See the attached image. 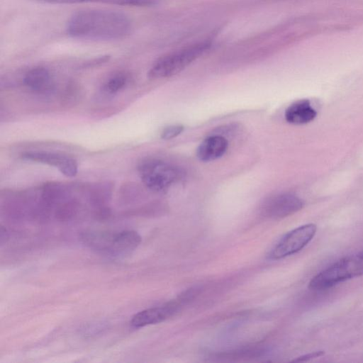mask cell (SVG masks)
Returning <instances> with one entry per match:
<instances>
[{
    "label": "cell",
    "instance_id": "cell-1",
    "mask_svg": "<svg viewBox=\"0 0 363 363\" xmlns=\"http://www.w3.org/2000/svg\"><path fill=\"white\" fill-rule=\"evenodd\" d=\"M131 29L132 22L125 13L100 9L79 11L71 16L67 26V32L72 37L95 40L121 39Z\"/></svg>",
    "mask_w": 363,
    "mask_h": 363
},
{
    "label": "cell",
    "instance_id": "cell-2",
    "mask_svg": "<svg viewBox=\"0 0 363 363\" xmlns=\"http://www.w3.org/2000/svg\"><path fill=\"white\" fill-rule=\"evenodd\" d=\"M363 275V250L337 261L310 281L308 288L321 291L340 282Z\"/></svg>",
    "mask_w": 363,
    "mask_h": 363
},
{
    "label": "cell",
    "instance_id": "cell-3",
    "mask_svg": "<svg viewBox=\"0 0 363 363\" xmlns=\"http://www.w3.org/2000/svg\"><path fill=\"white\" fill-rule=\"evenodd\" d=\"M211 46L208 41L191 45L160 57L150 69V79H160L174 75L202 55Z\"/></svg>",
    "mask_w": 363,
    "mask_h": 363
},
{
    "label": "cell",
    "instance_id": "cell-4",
    "mask_svg": "<svg viewBox=\"0 0 363 363\" xmlns=\"http://www.w3.org/2000/svg\"><path fill=\"white\" fill-rule=\"evenodd\" d=\"M138 172L143 184L155 192H164L182 177L180 170L172 164L157 159L140 163Z\"/></svg>",
    "mask_w": 363,
    "mask_h": 363
},
{
    "label": "cell",
    "instance_id": "cell-5",
    "mask_svg": "<svg viewBox=\"0 0 363 363\" xmlns=\"http://www.w3.org/2000/svg\"><path fill=\"white\" fill-rule=\"evenodd\" d=\"M87 240H91L90 245L104 250L112 256H124L130 254L140 244V236L133 230H123L113 235H92Z\"/></svg>",
    "mask_w": 363,
    "mask_h": 363
},
{
    "label": "cell",
    "instance_id": "cell-6",
    "mask_svg": "<svg viewBox=\"0 0 363 363\" xmlns=\"http://www.w3.org/2000/svg\"><path fill=\"white\" fill-rule=\"evenodd\" d=\"M316 230L315 224L308 223L289 231L273 248L270 258L279 259L299 252L313 238Z\"/></svg>",
    "mask_w": 363,
    "mask_h": 363
},
{
    "label": "cell",
    "instance_id": "cell-7",
    "mask_svg": "<svg viewBox=\"0 0 363 363\" xmlns=\"http://www.w3.org/2000/svg\"><path fill=\"white\" fill-rule=\"evenodd\" d=\"M23 160L33 161L57 167L67 177H74L77 174L78 165L72 157L51 152H26L21 155Z\"/></svg>",
    "mask_w": 363,
    "mask_h": 363
},
{
    "label": "cell",
    "instance_id": "cell-8",
    "mask_svg": "<svg viewBox=\"0 0 363 363\" xmlns=\"http://www.w3.org/2000/svg\"><path fill=\"white\" fill-rule=\"evenodd\" d=\"M303 206V201L297 196L292 194H283L267 201L262 211L267 217L281 218L300 211Z\"/></svg>",
    "mask_w": 363,
    "mask_h": 363
},
{
    "label": "cell",
    "instance_id": "cell-9",
    "mask_svg": "<svg viewBox=\"0 0 363 363\" xmlns=\"http://www.w3.org/2000/svg\"><path fill=\"white\" fill-rule=\"evenodd\" d=\"M228 140L223 136L211 135L203 140L196 150V156L202 162H210L221 157L227 151Z\"/></svg>",
    "mask_w": 363,
    "mask_h": 363
},
{
    "label": "cell",
    "instance_id": "cell-10",
    "mask_svg": "<svg viewBox=\"0 0 363 363\" xmlns=\"http://www.w3.org/2000/svg\"><path fill=\"white\" fill-rule=\"evenodd\" d=\"M317 112L308 99L298 100L291 104L285 111L286 121L294 125H303L314 120Z\"/></svg>",
    "mask_w": 363,
    "mask_h": 363
},
{
    "label": "cell",
    "instance_id": "cell-11",
    "mask_svg": "<svg viewBox=\"0 0 363 363\" xmlns=\"http://www.w3.org/2000/svg\"><path fill=\"white\" fill-rule=\"evenodd\" d=\"M174 311V306L166 305L142 311L132 318L130 324L133 328H142L166 320Z\"/></svg>",
    "mask_w": 363,
    "mask_h": 363
},
{
    "label": "cell",
    "instance_id": "cell-12",
    "mask_svg": "<svg viewBox=\"0 0 363 363\" xmlns=\"http://www.w3.org/2000/svg\"><path fill=\"white\" fill-rule=\"evenodd\" d=\"M24 84L33 91L45 93L51 90L52 82L49 70L43 67L30 69L23 79Z\"/></svg>",
    "mask_w": 363,
    "mask_h": 363
},
{
    "label": "cell",
    "instance_id": "cell-13",
    "mask_svg": "<svg viewBox=\"0 0 363 363\" xmlns=\"http://www.w3.org/2000/svg\"><path fill=\"white\" fill-rule=\"evenodd\" d=\"M128 81V74L119 72L110 77L103 86V90L108 94H113L125 87Z\"/></svg>",
    "mask_w": 363,
    "mask_h": 363
},
{
    "label": "cell",
    "instance_id": "cell-14",
    "mask_svg": "<svg viewBox=\"0 0 363 363\" xmlns=\"http://www.w3.org/2000/svg\"><path fill=\"white\" fill-rule=\"evenodd\" d=\"M65 186L56 182H50L43 186V197L48 201L60 198L65 194Z\"/></svg>",
    "mask_w": 363,
    "mask_h": 363
},
{
    "label": "cell",
    "instance_id": "cell-15",
    "mask_svg": "<svg viewBox=\"0 0 363 363\" xmlns=\"http://www.w3.org/2000/svg\"><path fill=\"white\" fill-rule=\"evenodd\" d=\"M160 0H111V4L128 6H150L156 5Z\"/></svg>",
    "mask_w": 363,
    "mask_h": 363
},
{
    "label": "cell",
    "instance_id": "cell-16",
    "mask_svg": "<svg viewBox=\"0 0 363 363\" xmlns=\"http://www.w3.org/2000/svg\"><path fill=\"white\" fill-rule=\"evenodd\" d=\"M184 130L182 125H172L166 127L161 133V138L164 140H170L178 136Z\"/></svg>",
    "mask_w": 363,
    "mask_h": 363
},
{
    "label": "cell",
    "instance_id": "cell-17",
    "mask_svg": "<svg viewBox=\"0 0 363 363\" xmlns=\"http://www.w3.org/2000/svg\"><path fill=\"white\" fill-rule=\"evenodd\" d=\"M43 3L55 4H74L84 3H103L108 4V0H37Z\"/></svg>",
    "mask_w": 363,
    "mask_h": 363
},
{
    "label": "cell",
    "instance_id": "cell-18",
    "mask_svg": "<svg viewBox=\"0 0 363 363\" xmlns=\"http://www.w3.org/2000/svg\"><path fill=\"white\" fill-rule=\"evenodd\" d=\"M324 354H325L324 351H315L313 352H311V353L300 356V357H297L296 359H294L293 362H307L311 359L320 357L324 355Z\"/></svg>",
    "mask_w": 363,
    "mask_h": 363
}]
</instances>
